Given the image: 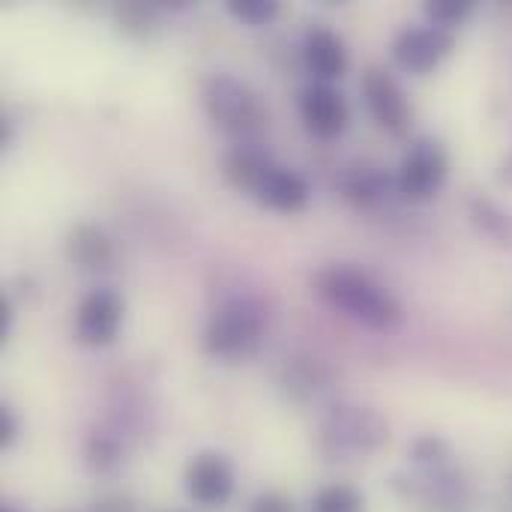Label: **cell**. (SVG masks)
<instances>
[{
  "instance_id": "obj_1",
  "label": "cell",
  "mask_w": 512,
  "mask_h": 512,
  "mask_svg": "<svg viewBox=\"0 0 512 512\" xmlns=\"http://www.w3.org/2000/svg\"><path fill=\"white\" fill-rule=\"evenodd\" d=\"M315 294L327 306L369 330L390 333L405 321V306L399 303V297L357 264H330L318 270Z\"/></svg>"
},
{
  "instance_id": "obj_2",
  "label": "cell",
  "mask_w": 512,
  "mask_h": 512,
  "mask_svg": "<svg viewBox=\"0 0 512 512\" xmlns=\"http://www.w3.org/2000/svg\"><path fill=\"white\" fill-rule=\"evenodd\" d=\"M201 105L210 123L234 138V144H261L270 126V114L261 96L228 72H213L201 84Z\"/></svg>"
},
{
  "instance_id": "obj_3",
  "label": "cell",
  "mask_w": 512,
  "mask_h": 512,
  "mask_svg": "<svg viewBox=\"0 0 512 512\" xmlns=\"http://www.w3.org/2000/svg\"><path fill=\"white\" fill-rule=\"evenodd\" d=\"M264 327H267V318L258 300L228 297L207 318L204 333H201V348L213 360L234 363V360L249 357L258 348Z\"/></svg>"
},
{
  "instance_id": "obj_4",
  "label": "cell",
  "mask_w": 512,
  "mask_h": 512,
  "mask_svg": "<svg viewBox=\"0 0 512 512\" xmlns=\"http://www.w3.org/2000/svg\"><path fill=\"white\" fill-rule=\"evenodd\" d=\"M390 444V423L375 408L339 405L333 408L318 435V447L327 459L339 456H372Z\"/></svg>"
},
{
  "instance_id": "obj_5",
  "label": "cell",
  "mask_w": 512,
  "mask_h": 512,
  "mask_svg": "<svg viewBox=\"0 0 512 512\" xmlns=\"http://www.w3.org/2000/svg\"><path fill=\"white\" fill-rule=\"evenodd\" d=\"M390 489L402 504L420 512H465L471 504V486L456 468L396 474Z\"/></svg>"
},
{
  "instance_id": "obj_6",
  "label": "cell",
  "mask_w": 512,
  "mask_h": 512,
  "mask_svg": "<svg viewBox=\"0 0 512 512\" xmlns=\"http://www.w3.org/2000/svg\"><path fill=\"white\" fill-rule=\"evenodd\" d=\"M393 174H396L399 198H405L411 204H429L447 186L450 156H447L441 141H435V138H414Z\"/></svg>"
},
{
  "instance_id": "obj_7",
  "label": "cell",
  "mask_w": 512,
  "mask_h": 512,
  "mask_svg": "<svg viewBox=\"0 0 512 512\" xmlns=\"http://www.w3.org/2000/svg\"><path fill=\"white\" fill-rule=\"evenodd\" d=\"M363 102L372 114V120L393 138H405L411 132L414 123V105L405 93V87L396 81L393 72H387L384 66H369L363 72V84H360Z\"/></svg>"
},
{
  "instance_id": "obj_8",
  "label": "cell",
  "mask_w": 512,
  "mask_h": 512,
  "mask_svg": "<svg viewBox=\"0 0 512 512\" xmlns=\"http://www.w3.org/2000/svg\"><path fill=\"white\" fill-rule=\"evenodd\" d=\"M453 48H456V33L441 30L435 24H411L393 36L390 54L402 72L429 75L453 54Z\"/></svg>"
},
{
  "instance_id": "obj_9",
  "label": "cell",
  "mask_w": 512,
  "mask_h": 512,
  "mask_svg": "<svg viewBox=\"0 0 512 512\" xmlns=\"http://www.w3.org/2000/svg\"><path fill=\"white\" fill-rule=\"evenodd\" d=\"M126 315V300L117 288H93L75 309V342L84 348H108Z\"/></svg>"
},
{
  "instance_id": "obj_10",
  "label": "cell",
  "mask_w": 512,
  "mask_h": 512,
  "mask_svg": "<svg viewBox=\"0 0 512 512\" xmlns=\"http://www.w3.org/2000/svg\"><path fill=\"white\" fill-rule=\"evenodd\" d=\"M297 111L303 126L324 141L339 138L351 123V105L336 84H321V81L303 84L297 93Z\"/></svg>"
},
{
  "instance_id": "obj_11",
  "label": "cell",
  "mask_w": 512,
  "mask_h": 512,
  "mask_svg": "<svg viewBox=\"0 0 512 512\" xmlns=\"http://www.w3.org/2000/svg\"><path fill=\"white\" fill-rule=\"evenodd\" d=\"M183 486L186 495L204 507V510H219L231 501L237 477L234 468L228 462V456L222 453H198L189 459L186 471H183Z\"/></svg>"
},
{
  "instance_id": "obj_12",
  "label": "cell",
  "mask_w": 512,
  "mask_h": 512,
  "mask_svg": "<svg viewBox=\"0 0 512 512\" xmlns=\"http://www.w3.org/2000/svg\"><path fill=\"white\" fill-rule=\"evenodd\" d=\"M300 54H303V66L312 75V81L333 84V81L348 75V66H351L348 45L327 24H312L303 33V51Z\"/></svg>"
},
{
  "instance_id": "obj_13",
  "label": "cell",
  "mask_w": 512,
  "mask_h": 512,
  "mask_svg": "<svg viewBox=\"0 0 512 512\" xmlns=\"http://www.w3.org/2000/svg\"><path fill=\"white\" fill-rule=\"evenodd\" d=\"M336 189L357 210H378L393 195H399L396 174H390L381 165H366V162L342 168V174L336 177Z\"/></svg>"
},
{
  "instance_id": "obj_14",
  "label": "cell",
  "mask_w": 512,
  "mask_h": 512,
  "mask_svg": "<svg viewBox=\"0 0 512 512\" xmlns=\"http://www.w3.org/2000/svg\"><path fill=\"white\" fill-rule=\"evenodd\" d=\"M276 156L261 144H234L225 156H222V180L240 192V195H258V189L264 186V180L270 177V171L276 168Z\"/></svg>"
},
{
  "instance_id": "obj_15",
  "label": "cell",
  "mask_w": 512,
  "mask_h": 512,
  "mask_svg": "<svg viewBox=\"0 0 512 512\" xmlns=\"http://www.w3.org/2000/svg\"><path fill=\"white\" fill-rule=\"evenodd\" d=\"M66 258L87 273H99V270H111L117 252L105 228L93 222H78L66 234Z\"/></svg>"
},
{
  "instance_id": "obj_16",
  "label": "cell",
  "mask_w": 512,
  "mask_h": 512,
  "mask_svg": "<svg viewBox=\"0 0 512 512\" xmlns=\"http://www.w3.org/2000/svg\"><path fill=\"white\" fill-rule=\"evenodd\" d=\"M309 198H312L309 180L285 165H276L255 195V201L273 213H300L309 204Z\"/></svg>"
},
{
  "instance_id": "obj_17",
  "label": "cell",
  "mask_w": 512,
  "mask_h": 512,
  "mask_svg": "<svg viewBox=\"0 0 512 512\" xmlns=\"http://www.w3.org/2000/svg\"><path fill=\"white\" fill-rule=\"evenodd\" d=\"M468 213H471V222H474V228H477L483 237L495 240L498 246H512V213L510 210H504V207H501L498 201H492V198H483V195H477V198L471 201Z\"/></svg>"
},
{
  "instance_id": "obj_18",
  "label": "cell",
  "mask_w": 512,
  "mask_h": 512,
  "mask_svg": "<svg viewBox=\"0 0 512 512\" xmlns=\"http://www.w3.org/2000/svg\"><path fill=\"white\" fill-rule=\"evenodd\" d=\"M123 459V444L114 432H105V429H96L87 435L84 441V465L93 471V474H111Z\"/></svg>"
},
{
  "instance_id": "obj_19",
  "label": "cell",
  "mask_w": 512,
  "mask_h": 512,
  "mask_svg": "<svg viewBox=\"0 0 512 512\" xmlns=\"http://www.w3.org/2000/svg\"><path fill=\"white\" fill-rule=\"evenodd\" d=\"M309 512H366V498L351 483H330L312 495Z\"/></svg>"
},
{
  "instance_id": "obj_20",
  "label": "cell",
  "mask_w": 512,
  "mask_h": 512,
  "mask_svg": "<svg viewBox=\"0 0 512 512\" xmlns=\"http://www.w3.org/2000/svg\"><path fill=\"white\" fill-rule=\"evenodd\" d=\"M408 459L414 465V471H441V468H453V447L441 438V435H423L411 444Z\"/></svg>"
},
{
  "instance_id": "obj_21",
  "label": "cell",
  "mask_w": 512,
  "mask_h": 512,
  "mask_svg": "<svg viewBox=\"0 0 512 512\" xmlns=\"http://www.w3.org/2000/svg\"><path fill=\"white\" fill-rule=\"evenodd\" d=\"M474 9H477L474 0H426L423 6L426 24H435L450 33H456V27H462L474 15Z\"/></svg>"
},
{
  "instance_id": "obj_22",
  "label": "cell",
  "mask_w": 512,
  "mask_h": 512,
  "mask_svg": "<svg viewBox=\"0 0 512 512\" xmlns=\"http://www.w3.org/2000/svg\"><path fill=\"white\" fill-rule=\"evenodd\" d=\"M225 12L249 27H264L279 18L282 3L279 0H225Z\"/></svg>"
},
{
  "instance_id": "obj_23",
  "label": "cell",
  "mask_w": 512,
  "mask_h": 512,
  "mask_svg": "<svg viewBox=\"0 0 512 512\" xmlns=\"http://www.w3.org/2000/svg\"><path fill=\"white\" fill-rule=\"evenodd\" d=\"M114 18L120 24L123 33L129 36H147L156 24V3H138V0H129V3H120L114 9Z\"/></svg>"
},
{
  "instance_id": "obj_24",
  "label": "cell",
  "mask_w": 512,
  "mask_h": 512,
  "mask_svg": "<svg viewBox=\"0 0 512 512\" xmlns=\"http://www.w3.org/2000/svg\"><path fill=\"white\" fill-rule=\"evenodd\" d=\"M249 512H297L294 501L282 492H261L252 504Z\"/></svg>"
},
{
  "instance_id": "obj_25",
  "label": "cell",
  "mask_w": 512,
  "mask_h": 512,
  "mask_svg": "<svg viewBox=\"0 0 512 512\" xmlns=\"http://www.w3.org/2000/svg\"><path fill=\"white\" fill-rule=\"evenodd\" d=\"M21 435V420L9 405H0V450H9Z\"/></svg>"
},
{
  "instance_id": "obj_26",
  "label": "cell",
  "mask_w": 512,
  "mask_h": 512,
  "mask_svg": "<svg viewBox=\"0 0 512 512\" xmlns=\"http://www.w3.org/2000/svg\"><path fill=\"white\" fill-rule=\"evenodd\" d=\"M12 321H15V300H12L9 291H0V348L9 342Z\"/></svg>"
},
{
  "instance_id": "obj_27",
  "label": "cell",
  "mask_w": 512,
  "mask_h": 512,
  "mask_svg": "<svg viewBox=\"0 0 512 512\" xmlns=\"http://www.w3.org/2000/svg\"><path fill=\"white\" fill-rule=\"evenodd\" d=\"M93 512H135V507H132V501H129V498H123V495H111V498H102V501L93 507Z\"/></svg>"
},
{
  "instance_id": "obj_28",
  "label": "cell",
  "mask_w": 512,
  "mask_h": 512,
  "mask_svg": "<svg viewBox=\"0 0 512 512\" xmlns=\"http://www.w3.org/2000/svg\"><path fill=\"white\" fill-rule=\"evenodd\" d=\"M498 180L501 183H507V186H512V153L501 162V168H498Z\"/></svg>"
},
{
  "instance_id": "obj_29",
  "label": "cell",
  "mask_w": 512,
  "mask_h": 512,
  "mask_svg": "<svg viewBox=\"0 0 512 512\" xmlns=\"http://www.w3.org/2000/svg\"><path fill=\"white\" fill-rule=\"evenodd\" d=\"M0 512H18V510H15L12 504H3V507H0Z\"/></svg>"
}]
</instances>
